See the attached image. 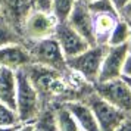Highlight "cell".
Here are the masks:
<instances>
[{
	"label": "cell",
	"mask_w": 131,
	"mask_h": 131,
	"mask_svg": "<svg viewBox=\"0 0 131 131\" xmlns=\"http://www.w3.org/2000/svg\"><path fill=\"white\" fill-rule=\"evenodd\" d=\"M15 131H34V125L32 122H21L16 125Z\"/></svg>",
	"instance_id": "cell-26"
},
{
	"label": "cell",
	"mask_w": 131,
	"mask_h": 131,
	"mask_svg": "<svg viewBox=\"0 0 131 131\" xmlns=\"http://www.w3.org/2000/svg\"><path fill=\"white\" fill-rule=\"evenodd\" d=\"M54 119H56V127L58 131H81L80 125L74 118V115L69 112V109L63 103H53Z\"/></svg>",
	"instance_id": "cell-16"
},
{
	"label": "cell",
	"mask_w": 131,
	"mask_h": 131,
	"mask_svg": "<svg viewBox=\"0 0 131 131\" xmlns=\"http://www.w3.org/2000/svg\"><path fill=\"white\" fill-rule=\"evenodd\" d=\"M111 2L113 3V6L118 9V12H121V10H122L128 3H130L131 0H111Z\"/></svg>",
	"instance_id": "cell-28"
},
{
	"label": "cell",
	"mask_w": 131,
	"mask_h": 131,
	"mask_svg": "<svg viewBox=\"0 0 131 131\" xmlns=\"http://www.w3.org/2000/svg\"><path fill=\"white\" fill-rule=\"evenodd\" d=\"M0 10L2 18L19 32L27 15L32 10V3L31 0H0Z\"/></svg>",
	"instance_id": "cell-12"
},
{
	"label": "cell",
	"mask_w": 131,
	"mask_h": 131,
	"mask_svg": "<svg viewBox=\"0 0 131 131\" xmlns=\"http://www.w3.org/2000/svg\"><path fill=\"white\" fill-rule=\"evenodd\" d=\"M105 52H106V46H100V44L90 46L80 54L71 59H66V66L68 69L75 72L83 81L93 85L99 80V72H100Z\"/></svg>",
	"instance_id": "cell-3"
},
{
	"label": "cell",
	"mask_w": 131,
	"mask_h": 131,
	"mask_svg": "<svg viewBox=\"0 0 131 131\" xmlns=\"http://www.w3.org/2000/svg\"><path fill=\"white\" fill-rule=\"evenodd\" d=\"M12 43H22V37L18 32V30H15L9 22L0 18V47Z\"/></svg>",
	"instance_id": "cell-21"
},
{
	"label": "cell",
	"mask_w": 131,
	"mask_h": 131,
	"mask_svg": "<svg viewBox=\"0 0 131 131\" xmlns=\"http://www.w3.org/2000/svg\"><path fill=\"white\" fill-rule=\"evenodd\" d=\"M58 21L50 12H44V10H37L32 9L25 21L21 25L19 34L22 37V43H32L38 41L43 38L52 37L54 34Z\"/></svg>",
	"instance_id": "cell-6"
},
{
	"label": "cell",
	"mask_w": 131,
	"mask_h": 131,
	"mask_svg": "<svg viewBox=\"0 0 131 131\" xmlns=\"http://www.w3.org/2000/svg\"><path fill=\"white\" fill-rule=\"evenodd\" d=\"M81 2H84V3H89V2H91V0H81Z\"/></svg>",
	"instance_id": "cell-32"
},
{
	"label": "cell",
	"mask_w": 131,
	"mask_h": 131,
	"mask_svg": "<svg viewBox=\"0 0 131 131\" xmlns=\"http://www.w3.org/2000/svg\"><path fill=\"white\" fill-rule=\"evenodd\" d=\"M0 18H2V10H0Z\"/></svg>",
	"instance_id": "cell-33"
},
{
	"label": "cell",
	"mask_w": 131,
	"mask_h": 131,
	"mask_svg": "<svg viewBox=\"0 0 131 131\" xmlns=\"http://www.w3.org/2000/svg\"><path fill=\"white\" fill-rule=\"evenodd\" d=\"M128 40H130V22L124 18H119L109 34L106 46L128 44Z\"/></svg>",
	"instance_id": "cell-17"
},
{
	"label": "cell",
	"mask_w": 131,
	"mask_h": 131,
	"mask_svg": "<svg viewBox=\"0 0 131 131\" xmlns=\"http://www.w3.org/2000/svg\"><path fill=\"white\" fill-rule=\"evenodd\" d=\"M53 37L58 40L66 59H71V58L77 56L81 52H84L85 49L90 47L89 43L85 41L74 28H71L68 25V22H58Z\"/></svg>",
	"instance_id": "cell-9"
},
{
	"label": "cell",
	"mask_w": 131,
	"mask_h": 131,
	"mask_svg": "<svg viewBox=\"0 0 131 131\" xmlns=\"http://www.w3.org/2000/svg\"><path fill=\"white\" fill-rule=\"evenodd\" d=\"M66 22L71 28L77 31L90 46L96 44L94 32H93V15L90 13L89 7L84 2L77 0V3L72 9L69 18L66 19Z\"/></svg>",
	"instance_id": "cell-10"
},
{
	"label": "cell",
	"mask_w": 131,
	"mask_h": 131,
	"mask_svg": "<svg viewBox=\"0 0 131 131\" xmlns=\"http://www.w3.org/2000/svg\"><path fill=\"white\" fill-rule=\"evenodd\" d=\"M130 22V21H128ZM128 49H130V53H131V22H130V40H128Z\"/></svg>",
	"instance_id": "cell-30"
},
{
	"label": "cell",
	"mask_w": 131,
	"mask_h": 131,
	"mask_svg": "<svg viewBox=\"0 0 131 131\" xmlns=\"http://www.w3.org/2000/svg\"><path fill=\"white\" fill-rule=\"evenodd\" d=\"M91 15H112L121 18L118 9L113 6L111 0H91L89 3H85Z\"/></svg>",
	"instance_id": "cell-20"
},
{
	"label": "cell",
	"mask_w": 131,
	"mask_h": 131,
	"mask_svg": "<svg viewBox=\"0 0 131 131\" xmlns=\"http://www.w3.org/2000/svg\"><path fill=\"white\" fill-rule=\"evenodd\" d=\"M32 125H34V131H58L53 106L49 105L43 107L38 116L32 121Z\"/></svg>",
	"instance_id": "cell-18"
},
{
	"label": "cell",
	"mask_w": 131,
	"mask_h": 131,
	"mask_svg": "<svg viewBox=\"0 0 131 131\" xmlns=\"http://www.w3.org/2000/svg\"><path fill=\"white\" fill-rule=\"evenodd\" d=\"M116 131H131V113H128L125 116V119L121 122V125L116 128Z\"/></svg>",
	"instance_id": "cell-25"
},
{
	"label": "cell",
	"mask_w": 131,
	"mask_h": 131,
	"mask_svg": "<svg viewBox=\"0 0 131 131\" xmlns=\"http://www.w3.org/2000/svg\"><path fill=\"white\" fill-rule=\"evenodd\" d=\"M44 107L43 100L37 90L32 87L30 80L27 78L24 69L16 71V100L15 112L21 122H32Z\"/></svg>",
	"instance_id": "cell-2"
},
{
	"label": "cell",
	"mask_w": 131,
	"mask_h": 131,
	"mask_svg": "<svg viewBox=\"0 0 131 131\" xmlns=\"http://www.w3.org/2000/svg\"><path fill=\"white\" fill-rule=\"evenodd\" d=\"M16 125H12V127H0V131H15Z\"/></svg>",
	"instance_id": "cell-29"
},
{
	"label": "cell",
	"mask_w": 131,
	"mask_h": 131,
	"mask_svg": "<svg viewBox=\"0 0 131 131\" xmlns=\"http://www.w3.org/2000/svg\"><path fill=\"white\" fill-rule=\"evenodd\" d=\"M122 77L131 78V53H128L127 59L124 62V68H122Z\"/></svg>",
	"instance_id": "cell-24"
},
{
	"label": "cell",
	"mask_w": 131,
	"mask_h": 131,
	"mask_svg": "<svg viewBox=\"0 0 131 131\" xmlns=\"http://www.w3.org/2000/svg\"><path fill=\"white\" fill-rule=\"evenodd\" d=\"M125 80V83L128 84V85H130V89H131V78H125V77H122Z\"/></svg>",
	"instance_id": "cell-31"
},
{
	"label": "cell",
	"mask_w": 131,
	"mask_h": 131,
	"mask_svg": "<svg viewBox=\"0 0 131 131\" xmlns=\"http://www.w3.org/2000/svg\"><path fill=\"white\" fill-rule=\"evenodd\" d=\"M28 63H31V58L24 43H12L0 47V68L18 71Z\"/></svg>",
	"instance_id": "cell-11"
},
{
	"label": "cell",
	"mask_w": 131,
	"mask_h": 131,
	"mask_svg": "<svg viewBox=\"0 0 131 131\" xmlns=\"http://www.w3.org/2000/svg\"><path fill=\"white\" fill-rule=\"evenodd\" d=\"M63 105L74 115V118L77 121V124L80 125L81 131H100L91 109L81 99H72V100L63 102Z\"/></svg>",
	"instance_id": "cell-13"
},
{
	"label": "cell",
	"mask_w": 131,
	"mask_h": 131,
	"mask_svg": "<svg viewBox=\"0 0 131 131\" xmlns=\"http://www.w3.org/2000/svg\"><path fill=\"white\" fill-rule=\"evenodd\" d=\"M22 69L27 78L30 80V83L32 84V87L40 94L44 106L53 105V103H63L66 100L65 96L68 94H80L69 84L66 78V72L62 74L52 68L32 63V62Z\"/></svg>",
	"instance_id": "cell-1"
},
{
	"label": "cell",
	"mask_w": 131,
	"mask_h": 131,
	"mask_svg": "<svg viewBox=\"0 0 131 131\" xmlns=\"http://www.w3.org/2000/svg\"><path fill=\"white\" fill-rule=\"evenodd\" d=\"M18 116L15 109L6 106L5 103L0 102V127H12V125H18Z\"/></svg>",
	"instance_id": "cell-22"
},
{
	"label": "cell",
	"mask_w": 131,
	"mask_h": 131,
	"mask_svg": "<svg viewBox=\"0 0 131 131\" xmlns=\"http://www.w3.org/2000/svg\"><path fill=\"white\" fill-rule=\"evenodd\" d=\"M118 19V16H112V15H93V32H94L96 44L106 46L109 34Z\"/></svg>",
	"instance_id": "cell-15"
},
{
	"label": "cell",
	"mask_w": 131,
	"mask_h": 131,
	"mask_svg": "<svg viewBox=\"0 0 131 131\" xmlns=\"http://www.w3.org/2000/svg\"><path fill=\"white\" fill-rule=\"evenodd\" d=\"M16 100V71L0 68V102L15 109Z\"/></svg>",
	"instance_id": "cell-14"
},
{
	"label": "cell",
	"mask_w": 131,
	"mask_h": 131,
	"mask_svg": "<svg viewBox=\"0 0 131 131\" xmlns=\"http://www.w3.org/2000/svg\"><path fill=\"white\" fill-rule=\"evenodd\" d=\"M25 46L28 49V53H30L32 63L47 66V68H52V69L62 72V74H65L68 71L66 58L62 52V49H60L58 40L53 36L38 40V41L27 43Z\"/></svg>",
	"instance_id": "cell-4"
},
{
	"label": "cell",
	"mask_w": 131,
	"mask_h": 131,
	"mask_svg": "<svg viewBox=\"0 0 131 131\" xmlns=\"http://www.w3.org/2000/svg\"><path fill=\"white\" fill-rule=\"evenodd\" d=\"M77 0H52L50 3V13L53 15L58 22H66Z\"/></svg>",
	"instance_id": "cell-19"
},
{
	"label": "cell",
	"mask_w": 131,
	"mask_h": 131,
	"mask_svg": "<svg viewBox=\"0 0 131 131\" xmlns=\"http://www.w3.org/2000/svg\"><path fill=\"white\" fill-rule=\"evenodd\" d=\"M119 15H121V18H124V19H127V21L131 22V2L119 12Z\"/></svg>",
	"instance_id": "cell-27"
},
{
	"label": "cell",
	"mask_w": 131,
	"mask_h": 131,
	"mask_svg": "<svg viewBox=\"0 0 131 131\" xmlns=\"http://www.w3.org/2000/svg\"><path fill=\"white\" fill-rule=\"evenodd\" d=\"M31 3H32V9L50 12V3H52V0H31Z\"/></svg>",
	"instance_id": "cell-23"
},
{
	"label": "cell",
	"mask_w": 131,
	"mask_h": 131,
	"mask_svg": "<svg viewBox=\"0 0 131 131\" xmlns=\"http://www.w3.org/2000/svg\"><path fill=\"white\" fill-rule=\"evenodd\" d=\"M91 87L94 93H97L112 106L125 112L127 115L131 113V89L122 77L109 81H97Z\"/></svg>",
	"instance_id": "cell-7"
},
{
	"label": "cell",
	"mask_w": 131,
	"mask_h": 131,
	"mask_svg": "<svg viewBox=\"0 0 131 131\" xmlns=\"http://www.w3.org/2000/svg\"><path fill=\"white\" fill-rule=\"evenodd\" d=\"M80 99L91 109L100 131H116V128L127 116L125 112L116 109L111 103H107L105 99H102L97 93H94L93 87L87 90Z\"/></svg>",
	"instance_id": "cell-5"
},
{
	"label": "cell",
	"mask_w": 131,
	"mask_h": 131,
	"mask_svg": "<svg viewBox=\"0 0 131 131\" xmlns=\"http://www.w3.org/2000/svg\"><path fill=\"white\" fill-rule=\"evenodd\" d=\"M128 53H130L128 44L106 46V52L102 60L97 81H109V80H116L122 77V68Z\"/></svg>",
	"instance_id": "cell-8"
}]
</instances>
